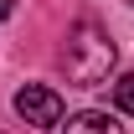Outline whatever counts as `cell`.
<instances>
[{
  "instance_id": "6da1fadb",
  "label": "cell",
  "mask_w": 134,
  "mask_h": 134,
  "mask_svg": "<svg viewBox=\"0 0 134 134\" xmlns=\"http://www.w3.org/2000/svg\"><path fill=\"white\" fill-rule=\"evenodd\" d=\"M62 62H67V77L77 88H98L108 72H114V62H119V52H114V41L98 31V26H72V36H67V52H62Z\"/></svg>"
},
{
  "instance_id": "5b68a950",
  "label": "cell",
  "mask_w": 134,
  "mask_h": 134,
  "mask_svg": "<svg viewBox=\"0 0 134 134\" xmlns=\"http://www.w3.org/2000/svg\"><path fill=\"white\" fill-rule=\"evenodd\" d=\"M10 10H16V0H0V21H5V16H10Z\"/></svg>"
},
{
  "instance_id": "277c9868",
  "label": "cell",
  "mask_w": 134,
  "mask_h": 134,
  "mask_svg": "<svg viewBox=\"0 0 134 134\" xmlns=\"http://www.w3.org/2000/svg\"><path fill=\"white\" fill-rule=\"evenodd\" d=\"M114 103L124 108V114H134V72H124V77L114 83Z\"/></svg>"
},
{
  "instance_id": "3957f363",
  "label": "cell",
  "mask_w": 134,
  "mask_h": 134,
  "mask_svg": "<svg viewBox=\"0 0 134 134\" xmlns=\"http://www.w3.org/2000/svg\"><path fill=\"white\" fill-rule=\"evenodd\" d=\"M62 134H124V124H114L108 114H93V108H88V114H72V119H67Z\"/></svg>"
},
{
  "instance_id": "7a4b0ae2",
  "label": "cell",
  "mask_w": 134,
  "mask_h": 134,
  "mask_svg": "<svg viewBox=\"0 0 134 134\" xmlns=\"http://www.w3.org/2000/svg\"><path fill=\"white\" fill-rule=\"evenodd\" d=\"M16 114L31 129H62V93L47 88V83H26L16 93Z\"/></svg>"
}]
</instances>
